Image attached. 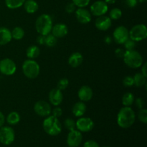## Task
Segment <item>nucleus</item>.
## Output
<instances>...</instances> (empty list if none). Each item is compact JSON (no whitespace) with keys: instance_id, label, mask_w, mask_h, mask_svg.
<instances>
[{"instance_id":"25","label":"nucleus","mask_w":147,"mask_h":147,"mask_svg":"<svg viewBox=\"0 0 147 147\" xmlns=\"http://www.w3.org/2000/svg\"><path fill=\"white\" fill-rule=\"evenodd\" d=\"M7 121V123L11 126L17 124L20 121V116L17 111H12L9 113L7 116V119H5Z\"/></svg>"},{"instance_id":"39","label":"nucleus","mask_w":147,"mask_h":147,"mask_svg":"<svg viewBox=\"0 0 147 147\" xmlns=\"http://www.w3.org/2000/svg\"><path fill=\"white\" fill-rule=\"evenodd\" d=\"M134 103L135 104H136V107H137L139 109H144V106L145 103L143 98H137L134 100Z\"/></svg>"},{"instance_id":"14","label":"nucleus","mask_w":147,"mask_h":147,"mask_svg":"<svg viewBox=\"0 0 147 147\" xmlns=\"http://www.w3.org/2000/svg\"><path fill=\"white\" fill-rule=\"evenodd\" d=\"M76 17L78 22L86 24L90 22L92 19V14L88 9L85 8H78L75 11Z\"/></svg>"},{"instance_id":"45","label":"nucleus","mask_w":147,"mask_h":147,"mask_svg":"<svg viewBox=\"0 0 147 147\" xmlns=\"http://www.w3.org/2000/svg\"><path fill=\"white\" fill-rule=\"evenodd\" d=\"M4 122H5V117H4V115L3 114L2 112L0 111V128L1 126H3Z\"/></svg>"},{"instance_id":"12","label":"nucleus","mask_w":147,"mask_h":147,"mask_svg":"<svg viewBox=\"0 0 147 147\" xmlns=\"http://www.w3.org/2000/svg\"><path fill=\"white\" fill-rule=\"evenodd\" d=\"M76 126L77 130L80 132H89L94 128V122L90 118L81 117L76 121Z\"/></svg>"},{"instance_id":"32","label":"nucleus","mask_w":147,"mask_h":147,"mask_svg":"<svg viewBox=\"0 0 147 147\" xmlns=\"http://www.w3.org/2000/svg\"><path fill=\"white\" fill-rule=\"evenodd\" d=\"M138 119L143 123L146 124L147 123V110L145 109H139L138 112Z\"/></svg>"},{"instance_id":"5","label":"nucleus","mask_w":147,"mask_h":147,"mask_svg":"<svg viewBox=\"0 0 147 147\" xmlns=\"http://www.w3.org/2000/svg\"><path fill=\"white\" fill-rule=\"evenodd\" d=\"M22 71L27 78L35 79L40 74V67L35 60L28 59L23 63Z\"/></svg>"},{"instance_id":"23","label":"nucleus","mask_w":147,"mask_h":147,"mask_svg":"<svg viewBox=\"0 0 147 147\" xmlns=\"http://www.w3.org/2000/svg\"><path fill=\"white\" fill-rule=\"evenodd\" d=\"M134 86L136 87L141 88L144 86L146 84V77L141 73H137L134 76Z\"/></svg>"},{"instance_id":"10","label":"nucleus","mask_w":147,"mask_h":147,"mask_svg":"<svg viewBox=\"0 0 147 147\" xmlns=\"http://www.w3.org/2000/svg\"><path fill=\"white\" fill-rule=\"evenodd\" d=\"M129 38V30L124 26H119L113 31V39L117 44L123 45Z\"/></svg>"},{"instance_id":"11","label":"nucleus","mask_w":147,"mask_h":147,"mask_svg":"<svg viewBox=\"0 0 147 147\" xmlns=\"http://www.w3.org/2000/svg\"><path fill=\"white\" fill-rule=\"evenodd\" d=\"M35 113L41 117H47L51 114L52 108L49 103L45 100H39L36 102L34 106Z\"/></svg>"},{"instance_id":"26","label":"nucleus","mask_w":147,"mask_h":147,"mask_svg":"<svg viewBox=\"0 0 147 147\" xmlns=\"http://www.w3.org/2000/svg\"><path fill=\"white\" fill-rule=\"evenodd\" d=\"M25 0H5V4L10 9H15L23 6Z\"/></svg>"},{"instance_id":"42","label":"nucleus","mask_w":147,"mask_h":147,"mask_svg":"<svg viewBox=\"0 0 147 147\" xmlns=\"http://www.w3.org/2000/svg\"><path fill=\"white\" fill-rule=\"evenodd\" d=\"M125 2H126L127 7H130V8H134L137 5L139 1L138 0H125Z\"/></svg>"},{"instance_id":"8","label":"nucleus","mask_w":147,"mask_h":147,"mask_svg":"<svg viewBox=\"0 0 147 147\" xmlns=\"http://www.w3.org/2000/svg\"><path fill=\"white\" fill-rule=\"evenodd\" d=\"M17 70V65L12 60L4 58L0 61V73L4 76H12Z\"/></svg>"},{"instance_id":"24","label":"nucleus","mask_w":147,"mask_h":147,"mask_svg":"<svg viewBox=\"0 0 147 147\" xmlns=\"http://www.w3.org/2000/svg\"><path fill=\"white\" fill-rule=\"evenodd\" d=\"M40 48L37 47V45H31L27 49L26 51V55L27 57L29 59L31 60H34V59L37 58L39 55H40Z\"/></svg>"},{"instance_id":"6","label":"nucleus","mask_w":147,"mask_h":147,"mask_svg":"<svg viewBox=\"0 0 147 147\" xmlns=\"http://www.w3.org/2000/svg\"><path fill=\"white\" fill-rule=\"evenodd\" d=\"M129 38L135 42H140L144 40L147 37V28L144 24H139L134 25L130 30H129Z\"/></svg>"},{"instance_id":"41","label":"nucleus","mask_w":147,"mask_h":147,"mask_svg":"<svg viewBox=\"0 0 147 147\" xmlns=\"http://www.w3.org/2000/svg\"><path fill=\"white\" fill-rule=\"evenodd\" d=\"M125 52H126V50H124V49L117 48L116 50H115V55H116V56L118 57V58L123 59V56H124V54H125Z\"/></svg>"},{"instance_id":"30","label":"nucleus","mask_w":147,"mask_h":147,"mask_svg":"<svg viewBox=\"0 0 147 147\" xmlns=\"http://www.w3.org/2000/svg\"><path fill=\"white\" fill-rule=\"evenodd\" d=\"M122 17V11L119 8L112 9L109 13V17L113 20H118Z\"/></svg>"},{"instance_id":"44","label":"nucleus","mask_w":147,"mask_h":147,"mask_svg":"<svg viewBox=\"0 0 147 147\" xmlns=\"http://www.w3.org/2000/svg\"><path fill=\"white\" fill-rule=\"evenodd\" d=\"M141 67H142V73H141L144 75L145 77H147V63H143Z\"/></svg>"},{"instance_id":"27","label":"nucleus","mask_w":147,"mask_h":147,"mask_svg":"<svg viewBox=\"0 0 147 147\" xmlns=\"http://www.w3.org/2000/svg\"><path fill=\"white\" fill-rule=\"evenodd\" d=\"M135 97L133 93L128 92L126 93L122 97V104L123 106H131L134 103Z\"/></svg>"},{"instance_id":"21","label":"nucleus","mask_w":147,"mask_h":147,"mask_svg":"<svg viewBox=\"0 0 147 147\" xmlns=\"http://www.w3.org/2000/svg\"><path fill=\"white\" fill-rule=\"evenodd\" d=\"M86 110H87V107H86V103L83 101H79L75 103L72 111L76 117H81L86 113Z\"/></svg>"},{"instance_id":"49","label":"nucleus","mask_w":147,"mask_h":147,"mask_svg":"<svg viewBox=\"0 0 147 147\" xmlns=\"http://www.w3.org/2000/svg\"><path fill=\"white\" fill-rule=\"evenodd\" d=\"M103 147H109V146H103Z\"/></svg>"},{"instance_id":"4","label":"nucleus","mask_w":147,"mask_h":147,"mask_svg":"<svg viewBox=\"0 0 147 147\" xmlns=\"http://www.w3.org/2000/svg\"><path fill=\"white\" fill-rule=\"evenodd\" d=\"M124 63L130 68H139L144 63L143 57L136 50H126L123 57Z\"/></svg>"},{"instance_id":"29","label":"nucleus","mask_w":147,"mask_h":147,"mask_svg":"<svg viewBox=\"0 0 147 147\" xmlns=\"http://www.w3.org/2000/svg\"><path fill=\"white\" fill-rule=\"evenodd\" d=\"M57 42V38H56L53 34H48L45 36V45L49 47H54L56 45Z\"/></svg>"},{"instance_id":"16","label":"nucleus","mask_w":147,"mask_h":147,"mask_svg":"<svg viewBox=\"0 0 147 147\" xmlns=\"http://www.w3.org/2000/svg\"><path fill=\"white\" fill-rule=\"evenodd\" d=\"M63 100V95L62 90L58 88H53L49 93L50 103L54 106H59Z\"/></svg>"},{"instance_id":"34","label":"nucleus","mask_w":147,"mask_h":147,"mask_svg":"<svg viewBox=\"0 0 147 147\" xmlns=\"http://www.w3.org/2000/svg\"><path fill=\"white\" fill-rule=\"evenodd\" d=\"M90 0H72V2L78 8H85L90 4Z\"/></svg>"},{"instance_id":"22","label":"nucleus","mask_w":147,"mask_h":147,"mask_svg":"<svg viewBox=\"0 0 147 147\" xmlns=\"http://www.w3.org/2000/svg\"><path fill=\"white\" fill-rule=\"evenodd\" d=\"M23 6H24V10L28 14H34L39 9L38 4L34 0H25Z\"/></svg>"},{"instance_id":"28","label":"nucleus","mask_w":147,"mask_h":147,"mask_svg":"<svg viewBox=\"0 0 147 147\" xmlns=\"http://www.w3.org/2000/svg\"><path fill=\"white\" fill-rule=\"evenodd\" d=\"M11 37L16 40H20L24 37V30L20 27H14L11 32Z\"/></svg>"},{"instance_id":"47","label":"nucleus","mask_w":147,"mask_h":147,"mask_svg":"<svg viewBox=\"0 0 147 147\" xmlns=\"http://www.w3.org/2000/svg\"><path fill=\"white\" fill-rule=\"evenodd\" d=\"M116 1H117V0H104V1L107 4H113L116 3Z\"/></svg>"},{"instance_id":"33","label":"nucleus","mask_w":147,"mask_h":147,"mask_svg":"<svg viewBox=\"0 0 147 147\" xmlns=\"http://www.w3.org/2000/svg\"><path fill=\"white\" fill-rule=\"evenodd\" d=\"M123 45H124L126 50H134L135 47H136V42L131 40V39L129 38Z\"/></svg>"},{"instance_id":"35","label":"nucleus","mask_w":147,"mask_h":147,"mask_svg":"<svg viewBox=\"0 0 147 147\" xmlns=\"http://www.w3.org/2000/svg\"><path fill=\"white\" fill-rule=\"evenodd\" d=\"M69 85V80L67 78H62L57 83V88H58L60 90H65Z\"/></svg>"},{"instance_id":"37","label":"nucleus","mask_w":147,"mask_h":147,"mask_svg":"<svg viewBox=\"0 0 147 147\" xmlns=\"http://www.w3.org/2000/svg\"><path fill=\"white\" fill-rule=\"evenodd\" d=\"M51 113H53V116L59 118L60 116H62V114H63V110H62L61 108H60L59 106H55L54 109L52 110Z\"/></svg>"},{"instance_id":"9","label":"nucleus","mask_w":147,"mask_h":147,"mask_svg":"<svg viewBox=\"0 0 147 147\" xmlns=\"http://www.w3.org/2000/svg\"><path fill=\"white\" fill-rule=\"evenodd\" d=\"M109 10V5L104 1L98 0L91 4L90 7V12L95 17H100L105 15Z\"/></svg>"},{"instance_id":"38","label":"nucleus","mask_w":147,"mask_h":147,"mask_svg":"<svg viewBox=\"0 0 147 147\" xmlns=\"http://www.w3.org/2000/svg\"><path fill=\"white\" fill-rule=\"evenodd\" d=\"M76 10V6L73 2L68 3L65 7V11L68 14H72Z\"/></svg>"},{"instance_id":"3","label":"nucleus","mask_w":147,"mask_h":147,"mask_svg":"<svg viewBox=\"0 0 147 147\" xmlns=\"http://www.w3.org/2000/svg\"><path fill=\"white\" fill-rule=\"evenodd\" d=\"M53 26V20L51 16L47 14H42L40 15L35 22L36 30L42 35L46 36L50 34L51 32Z\"/></svg>"},{"instance_id":"17","label":"nucleus","mask_w":147,"mask_h":147,"mask_svg":"<svg viewBox=\"0 0 147 147\" xmlns=\"http://www.w3.org/2000/svg\"><path fill=\"white\" fill-rule=\"evenodd\" d=\"M52 34L56 38H62L66 36L68 33V28L67 25L63 23H58L53 26L51 30Z\"/></svg>"},{"instance_id":"13","label":"nucleus","mask_w":147,"mask_h":147,"mask_svg":"<svg viewBox=\"0 0 147 147\" xmlns=\"http://www.w3.org/2000/svg\"><path fill=\"white\" fill-rule=\"evenodd\" d=\"M83 141V135L81 132L77 129L70 131L67 137V144L69 147H78Z\"/></svg>"},{"instance_id":"20","label":"nucleus","mask_w":147,"mask_h":147,"mask_svg":"<svg viewBox=\"0 0 147 147\" xmlns=\"http://www.w3.org/2000/svg\"><path fill=\"white\" fill-rule=\"evenodd\" d=\"M12 40L11 31L4 27H0V45H5Z\"/></svg>"},{"instance_id":"36","label":"nucleus","mask_w":147,"mask_h":147,"mask_svg":"<svg viewBox=\"0 0 147 147\" xmlns=\"http://www.w3.org/2000/svg\"><path fill=\"white\" fill-rule=\"evenodd\" d=\"M123 84L125 87H131L134 86V78L132 76H126L123 80Z\"/></svg>"},{"instance_id":"18","label":"nucleus","mask_w":147,"mask_h":147,"mask_svg":"<svg viewBox=\"0 0 147 147\" xmlns=\"http://www.w3.org/2000/svg\"><path fill=\"white\" fill-rule=\"evenodd\" d=\"M78 96L80 101L87 102L92 99L93 92L91 88L88 86H83L78 92Z\"/></svg>"},{"instance_id":"40","label":"nucleus","mask_w":147,"mask_h":147,"mask_svg":"<svg viewBox=\"0 0 147 147\" xmlns=\"http://www.w3.org/2000/svg\"><path fill=\"white\" fill-rule=\"evenodd\" d=\"M83 147H100L98 144L94 140H89L85 142Z\"/></svg>"},{"instance_id":"43","label":"nucleus","mask_w":147,"mask_h":147,"mask_svg":"<svg viewBox=\"0 0 147 147\" xmlns=\"http://www.w3.org/2000/svg\"><path fill=\"white\" fill-rule=\"evenodd\" d=\"M45 36L40 34L37 37V42L39 45H45Z\"/></svg>"},{"instance_id":"2","label":"nucleus","mask_w":147,"mask_h":147,"mask_svg":"<svg viewBox=\"0 0 147 147\" xmlns=\"http://www.w3.org/2000/svg\"><path fill=\"white\" fill-rule=\"evenodd\" d=\"M42 126L45 131L52 136H57L62 131V125L58 118L53 116V115L46 117L43 121Z\"/></svg>"},{"instance_id":"1","label":"nucleus","mask_w":147,"mask_h":147,"mask_svg":"<svg viewBox=\"0 0 147 147\" xmlns=\"http://www.w3.org/2000/svg\"><path fill=\"white\" fill-rule=\"evenodd\" d=\"M117 123L122 129H128L133 126L136 121V113L130 106H123L117 114Z\"/></svg>"},{"instance_id":"46","label":"nucleus","mask_w":147,"mask_h":147,"mask_svg":"<svg viewBox=\"0 0 147 147\" xmlns=\"http://www.w3.org/2000/svg\"><path fill=\"white\" fill-rule=\"evenodd\" d=\"M112 39L113 38L111 37H110V36H106L104 37V42L106 45H110L112 42Z\"/></svg>"},{"instance_id":"15","label":"nucleus","mask_w":147,"mask_h":147,"mask_svg":"<svg viewBox=\"0 0 147 147\" xmlns=\"http://www.w3.org/2000/svg\"><path fill=\"white\" fill-rule=\"evenodd\" d=\"M96 27L100 31H106L109 30L112 25V20L106 15L98 17L95 22Z\"/></svg>"},{"instance_id":"7","label":"nucleus","mask_w":147,"mask_h":147,"mask_svg":"<svg viewBox=\"0 0 147 147\" xmlns=\"http://www.w3.org/2000/svg\"><path fill=\"white\" fill-rule=\"evenodd\" d=\"M15 133L10 126H1L0 128V142L4 145H10L14 142Z\"/></svg>"},{"instance_id":"48","label":"nucleus","mask_w":147,"mask_h":147,"mask_svg":"<svg viewBox=\"0 0 147 147\" xmlns=\"http://www.w3.org/2000/svg\"><path fill=\"white\" fill-rule=\"evenodd\" d=\"M138 1H139V2H145V1H146V0H138Z\"/></svg>"},{"instance_id":"19","label":"nucleus","mask_w":147,"mask_h":147,"mask_svg":"<svg viewBox=\"0 0 147 147\" xmlns=\"http://www.w3.org/2000/svg\"><path fill=\"white\" fill-rule=\"evenodd\" d=\"M83 61V55L78 52L72 53L68 58V64L72 67H78L82 64Z\"/></svg>"},{"instance_id":"31","label":"nucleus","mask_w":147,"mask_h":147,"mask_svg":"<svg viewBox=\"0 0 147 147\" xmlns=\"http://www.w3.org/2000/svg\"><path fill=\"white\" fill-rule=\"evenodd\" d=\"M64 125L65 127L70 131H73L76 129V121L73 120L71 118H67L64 121Z\"/></svg>"}]
</instances>
